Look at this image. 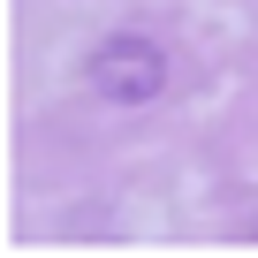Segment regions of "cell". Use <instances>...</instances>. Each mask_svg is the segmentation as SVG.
<instances>
[{
    "label": "cell",
    "instance_id": "1",
    "mask_svg": "<svg viewBox=\"0 0 258 258\" xmlns=\"http://www.w3.org/2000/svg\"><path fill=\"white\" fill-rule=\"evenodd\" d=\"M91 91L99 99H114V106H145V99H160L167 91V53L152 46V38H106L99 53H91Z\"/></svg>",
    "mask_w": 258,
    "mask_h": 258
}]
</instances>
